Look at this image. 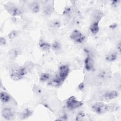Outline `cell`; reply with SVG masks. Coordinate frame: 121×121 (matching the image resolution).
Segmentation results:
<instances>
[{
    "mask_svg": "<svg viewBox=\"0 0 121 121\" xmlns=\"http://www.w3.org/2000/svg\"><path fill=\"white\" fill-rule=\"evenodd\" d=\"M27 72V68L26 66L13 67L10 70V76L13 80L17 81L23 78Z\"/></svg>",
    "mask_w": 121,
    "mask_h": 121,
    "instance_id": "6da1fadb",
    "label": "cell"
},
{
    "mask_svg": "<svg viewBox=\"0 0 121 121\" xmlns=\"http://www.w3.org/2000/svg\"><path fill=\"white\" fill-rule=\"evenodd\" d=\"M92 110L95 113L101 114L106 112L109 109V105L103 102H99L95 103L92 106Z\"/></svg>",
    "mask_w": 121,
    "mask_h": 121,
    "instance_id": "7a4b0ae2",
    "label": "cell"
},
{
    "mask_svg": "<svg viewBox=\"0 0 121 121\" xmlns=\"http://www.w3.org/2000/svg\"><path fill=\"white\" fill-rule=\"evenodd\" d=\"M83 105L81 101L78 100L75 97L71 96L69 97L66 103V107L70 110H73L81 107Z\"/></svg>",
    "mask_w": 121,
    "mask_h": 121,
    "instance_id": "3957f363",
    "label": "cell"
},
{
    "mask_svg": "<svg viewBox=\"0 0 121 121\" xmlns=\"http://www.w3.org/2000/svg\"><path fill=\"white\" fill-rule=\"evenodd\" d=\"M70 39L78 43H82L85 40V37L82 33L78 30H73L69 36Z\"/></svg>",
    "mask_w": 121,
    "mask_h": 121,
    "instance_id": "277c9868",
    "label": "cell"
},
{
    "mask_svg": "<svg viewBox=\"0 0 121 121\" xmlns=\"http://www.w3.org/2000/svg\"><path fill=\"white\" fill-rule=\"evenodd\" d=\"M7 11L13 16H19L22 13V9L18 6L14 5H7L5 6Z\"/></svg>",
    "mask_w": 121,
    "mask_h": 121,
    "instance_id": "5b68a950",
    "label": "cell"
},
{
    "mask_svg": "<svg viewBox=\"0 0 121 121\" xmlns=\"http://www.w3.org/2000/svg\"><path fill=\"white\" fill-rule=\"evenodd\" d=\"M69 72V66L67 65H63L60 67L57 75L62 80L64 81V80L68 76Z\"/></svg>",
    "mask_w": 121,
    "mask_h": 121,
    "instance_id": "8992f818",
    "label": "cell"
},
{
    "mask_svg": "<svg viewBox=\"0 0 121 121\" xmlns=\"http://www.w3.org/2000/svg\"><path fill=\"white\" fill-rule=\"evenodd\" d=\"M119 94L118 92L115 90H112L111 91H107L102 94L100 99L103 100H110L113 99L118 97Z\"/></svg>",
    "mask_w": 121,
    "mask_h": 121,
    "instance_id": "52a82bcc",
    "label": "cell"
},
{
    "mask_svg": "<svg viewBox=\"0 0 121 121\" xmlns=\"http://www.w3.org/2000/svg\"><path fill=\"white\" fill-rule=\"evenodd\" d=\"M63 82L64 81L62 80L57 75L55 77L51 78L48 81V85L52 86L59 87L62 84Z\"/></svg>",
    "mask_w": 121,
    "mask_h": 121,
    "instance_id": "ba28073f",
    "label": "cell"
},
{
    "mask_svg": "<svg viewBox=\"0 0 121 121\" xmlns=\"http://www.w3.org/2000/svg\"><path fill=\"white\" fill-rule=\"evenodd\" d=\"M85 68L86 70H92L94 66V61L91 56H87L84 61Z\"/></svg>",
    "mask_w": 121,
    "mask_h": 121,
    "instance_id": "9c48e42d",
    "label": "cell"
},
{
    "mask_svg": "<svg viewBox=\"0 0 121 121\" xmlns=\"http://www.w3.org/2000/svg\"><path fill=\"white\" fill-rule=\"evenodd\" d=\"M110 75L111 74L109 71L104 69L99 72L97 75V79L100 82H104L108 79L110 77Z\"/></svg>",
    "mask_w": 121,
    "mask_h": 121,
    "instance_id": "30bf717a",
    "label": "cell"
},
{
    "mask_svg": "<svg viewBox=\"0 0 121 121\" xmlns=\"http://www.w3.org/2000/svg\"><path fill=\"white\" fill-rule=\"evenodd\" d=\"M1 114L2 117L6 120H11L14 117V113L11 109L9 108H5L2 110Z\"/></svg>",
    "mask_w": 121,
    "mask_h": 121,
    "instance_id": "8fae6325",
    "label": "cell"
},
{
    "mask_svg": "<svg viewBox=\"0 0 121 121\" xmlns=\"http://www.w3.org/2000/svg\"><path fill=\"white\" fill-rule=\"evenodd\" d=\"M89 30L92 34L96 35L99 30V22L92 21L89 26Z\"/></svg>",
    "mask_w": 121,
    "mask_h": 121,
    "instance_id": "7c38bea8",
    "label": "cell"
},
{
    "mask_svg": "<svg viewBox=\"0 0 121 121\" xmlns=\"http://www.w3.org/2000/svg\"><path fill=\"white\" fill-rule=\"evenodd\" d=\"M29 8L31 11L34 13H37L39 12L40 9L39 4L35 1L31 2L29 4Z\"/></svg>",
    "mask_w": 121,
    "mask_h": 121,
    "instance_id": "4fadbf2b",
    "label": "cell"
},
{
    "mask_svg": "<svg viewBox=\"0 0 121 121\" xmlns=\"http://www.w3.org/2000/svg\"><path fill=\"white\" fill-rule=\"evenodd\" d=\"M39 46L42 50L45 52L49 51L51 48V44L43 40L40 41L39 43Z\"/></svg>",
    "mask_w": 121,
    "mask_h": 121,
    "instance_id": "5bb4252c",
    "label": "cell"
},
{
    "mask_svg": "<svg viewBox=\"0 0 121 121\" xmlns=\"http://www.w3.org/2000/svg\"><path fill=\"white\" fill-rule=\"evenodd\" d=\"M0 99L1 102L3 103H7L10 101L11 97L10 95L7 92L1 91L0 94Z\"/></svg>",
    "mask_w": 121,
    "mask_h": 121,
    "instance_id": "9a60e30c",
    "label": "cell"
},
{
    "mask_svg": "<svg viewBox=\"0 0 121 121\" xmlns=\"http://www.w3.org/2000/svg\"><path fill=\"white\" fill-rule=\"evenodd\" d=\"M118 54L116 52H112L108 53L105 56V60L109 62H113L117 58Z\"/></svg>",
    "mask_w": 121,
    "mask_h": 121,
    "instance_id": "2e32d148",
    "label": "cell"
},
{
    "mask_svg": "<svg viewBox=\"0 0 121 121\" xmlns=\"http://www.w3.org/2000/svg\"><path fill=\"white\" fill-rule=\"evenodd\" d=\"M103 13L101 11L98 10L95 11L92 16V21L99 22L103 17Z\"/></svg>",
    "mask_w": 121,
    "mask_h": 121,
    "instance_id": "e0dca14e",
    "label": "cell"
},
{
    "mask_svg": "<svg viewBox=\"0 0 121 121\" xmlns=\"http://www.w3.org/2000/svg\"><path fill=\"white\" fill-rule=\"evenodd\" d=\"M32 113L33 112L31 110L28 109H26L22 111L20 113V118L23 120L27 119L31 116Z\"/></svg>",
    "mask_w": 121,
    "mask_h": 121,
    "instance_id": "ac0fdd59",
    "label": "cell"
},
{
    "mask_svg": "<svg viewBox=\"0 0 121 121\" xmlns=\"http://www.w3.org/2000/svg\"><path fill=\"white\" fill-rule=\"evenodd\" d=\"M53 12V7L51 5H46L43 9V13L44 15L49 16H50Z\"/></svg>",
    "mask_w": 121,
    "mask_h": 121,
    "instance_id": "d6986e66",
    "label": "cell"
},
{
    "mask_svg": "<svg viewBox=\"0 0 121 121\" xmlns=\"http://www.w3.org/2000/svg\"><path fill=\"white\" fill-rule=\"evenodd\" d=\"M52 77L49 73H43L40 76L39 80L42 82H44L48 81Z\"/></svg>",
    "mask_w": 121,
    "mask_h": 121,
    "instance_id": "ffe728a7",
    "label": "cell"
},
{
    "mask_svg": "<svg viewBox=\"0 0 121 121\" xmlns=\"http://www.w3.org/2000/svg\"><path fill=\"white\" fill-rule=\"evenodd\" d=\"M9 58L11 60H14L17 57L18 55V52L17 49H12L9 51Z\"/></svg>",
    "mask_w": 121,
    "mask_h": 121,
    "instance_id": "44dd1931",
    "label": "cell"
},
{
    "mask_svg": "<svg viewBox=\"0 0 121 121\" xmlns=\"http://www.w3.org/2000/svg\"><path fill=\"white\" fill-rule=\"evenodd\" d=\"M51 48L54 51H58L61 49V45L59 42L55 41L51 44Z\"/></svg>",
    "mask_w": 121,
    "mask_h": 121,
    "instance_id": "7402d4cb",
    "label": "cell"
},
{
    "mask_svg": "<svg viewBox=\"0 0 121 121\" xmlns=\"http://www.w3.org/2000/svg\"><path fill=\"white\" fill-rule=\"evenodd\" d=\"M76 120L77 121H85L86 120V114L83 112H80L77 115L76 117Z\"/></svg>",
    "mask_w": 121,
    "mask_h": 121,
    "instance_id": "603a6c76",
    "label": "cell"
},
{
    "mask_svg": "<svg viewBox=\"0 0 121 121\" xmlns=\"http://www.w3.org/2000/svg\"><path fill=\"white\" fill-rule=\"evenodd\" d=\"M72 13V9L71 7L66 8L63 11V14L66 16H70Z\"/></svg>",
    "mask_w": 121,
    "mask_h": 121,
    "instance_id": "cb8c5ba5",
    "label": "cell"
},
{
    "mask_svg": "<svg viewBox=\"0 0 121 121\" xmlns=\"http://www.w3.org/2000/svg\"><path fill=\"white\" fill-rule=\"evenodd\" d=\"M51 26L53 27L57 28L58 27H60V23L58 20H53L51 23Z\"/></svg>",
    "mask_w": 121,
    "mask_h": 121,
    "instance_id": "d4e9b609",
    "label": "cell"
},
{
    "mask_svg": "<svg viewBox=\"0 0 121 121\" xmlns=\"http://www.w3.org/2000/svg\"><path fill=\"white\" fill-rule=\"evenodd\" d=\"M17 34V33L16 31H12L9 33L8 35V37L9 39H13L16 37Z\"/></svg>",
    "mask_w": 121,
    "mask_h": 121,
    "instance_id": "484cf974",
    "label": "cell"
},
{
    "mask_svg": "<svg viewBox=\"0 0 121 121\" xmlns=\"http://www.w3.org/2000/svg\"><path fill=\"white\" fill-rule=\"evenodd\" d=\"M6 43V39L3 37H1L0 39V44L1 45H4Z\"/></svg>",
    "mask_w": 121,
    "mask_h": 121,
    "instance_id": "4316f807",
    "label": "cell"
},
{
    "mask_svg": "<svg viewBox=\"0 0 121 121\" xmlns=\"http://www.w3.org/2000/svg\"><path fill=\"white\" fill-rule=\"evenodd\" d=\"M84 86V84H83V83H80V84L79 85V86H78V88H79V90H82V89H83Z\"/></svg>",
    "mask_w": 121,
    "mask_h": 121,
    "instance_id": "83f0119b",
    "label": "cell"
},
{
    "mask_svg": "<svg viewBox=\"0 0 121 121\" xmlns=\"http://www.w3.org/2000/svg\"><path fill=\"white\" fill-rule=\"evenodd\" d=\"M117 48H118V50L119 51V52H120V51H121V43H120V42L117 45Z\"/></svg>",
    "mask_w": 121,
    "mask_h": 121,
    "instance_id": "f1b7e54d",
    "label": "cell"
}]
</instances>
